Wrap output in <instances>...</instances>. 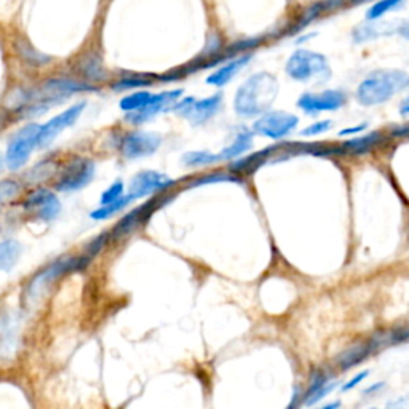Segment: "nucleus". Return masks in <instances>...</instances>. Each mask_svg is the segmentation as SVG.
Segmentation results:
<instances>
[{
	"mask_svg": "<svg viewBox=\"0 0 409 409\" xmlns=\"http://www.w3.org/2000/svg\"><path fill=\"white\" fill-rule=\"evenodd\" d=\"M277 94V79L268 72H258L246 79L236 89L234 109L241 117H256L268 112Z\"/></svg>",
	"mask_w": 409,
	"mask_h": 409,
	"instance_id": "obj_1",
	"label": "nucleus"
},
{
	"mask_svg": "<svg viewBox=\"0 0 409 409\" xmlns=\"http://www.w3.org/2000/svg\"><path fill=\"white\" fill-rule=\"evenodd\" d=\"M409 87V74L400 69H377L366 75L356 88L361 106H379Z\"/></svg>",
	"mask_w": 409,
	"mask_h": 409,
	"instance_id": "obj_2",
	"label": "nucleus"
},
{
	"mask_svg": "<svg viewBox=\"0 0 409 409\" xmlns=\"http://www.w3.org/2000/svg\"><path fill=\"white\" fill-rule=\"evenodd\" d=\"M85 264L87 262L83 261L82 256H72V258L58 259L51 262L50 266L42 268V271L37 272L34 277L28 281V285L24 286L21 296L24 307H28V309L36 307L58 280L69 272L79 271V268L85 267Z\"/></svg>",
	"mask_w": 409,
	"mask_h": 409,
	"instance_id": "obj_3",
	"label": "nucleus"
},
{
	"mask_svg": "<svg viewBox=\"0 0 409 409\" xmlns=\"http://www.w3.org/2000/svg\"><path fill=\"white\" fill-rule=\"evenodd\" d=\"M286 74L298 82H326L331 77L329 64L323 55L312 50H296L288 58Z\"/></svg>",
	"mask_w": 409,
	"mask_h": 409,
	"instance_id": "obj_4",
	"label": "nucleus"
},
{
	"mask_svg": "<svg viewBox=\"0 0 409 409\" xmlns=\"http://www.w3.org/2000/svg\"><path fill=\"white\" fill-rule=\"evenodd\" d=\"M168 200H171V195L166 194V192L153 195L149 202L134 208L130 213L121 217L111 230V234H109V240H124L128 235L136 232V230L143 227L144 224L151 219V216L156 213L157 209L162 208Z\"/></svg>",
	"mask_w": 409,
	"mask_h": 409,
	"instance_id": "obj_5",
	"label": "nucleus"
},
{
	"mask_svg": "<svg viewBox=\"0 0 409 409\" xmlns=\"http://www.w3.org/2000/svg\"><path fill=\"white\" fill-rule=\"evenodd\" d=\"M40 130L42 125L29 124L13 134L5 153V162L10 170H19L28 163L32 151L38 147Z\"/></svg>",
	"mask_w": 409,
	"mask_h": 409,
	"instance_id": "obj_6",
	"label": "nucleus"
},
{
	"mask_svg": "<svg viewBox=\"0 0 409 409\" xmlns=\"http://www.w3.org/2000/svg\"><path fill=\"white\" fill-rule=\"evenodd\" d=\"M93 176H94V163L92 160L77 157L70 160V162L60 171V175H58L55 181V189L58 192L80 190L92 182Z\"/></svg>",
	"mask_w": 409,
	"mask_h": 409,
	"instance_id": "obj_7",
	"label": "nucleus"
},
{
	"mask_svg": "<svg viewBox=\"0 0 409 409\" xmlns=\"http://www.w3.org/2000/svg\"><path fill=\"white\" fill-rule=\"evenodd\" d=\"M299 117L285 111H268L253 124V133L268 139L278 141L296 130Z\"/></svg>",
	"mask_w": 409,
	"mask_h": 409,
	"instance_id": "obj_8",
	"label": "nucleus"
},
{
	"mask_svg": "<svg viewBox=\"0 0 409 409\" xmlns=\"http://www.w3.org/2000/svg\"><path fill=\"white\" fill-rule=\"evenodd\" d=\"M222 102V96L219 93L211 94L208 98L195 99L194 96H187V98L179 99L171 111L181 115V117L187 119L192 125H202L208 121L213 115L219 111Z\"/></svg>",
	"mask_w": 409,
	"mask_h": 409,
	"instance_id": "obj_9",
	"label": "nucleus"
},
{
	"mask_svg": "<svg viewBox=\"0 0 409 409\" xmlns=\"http://www.w3.org/2000/svg\"><path fill=\"white\" fill-rule=\"evenodd\" d=\"M23 208L28 214L43 222L53 221L61 209V203L55 192L45 187H36L26 195Z\"/></svg>",
	"mask_w": 409,
	"mask_h": 409,
	"instance_id": "obj_10",
	"label": "nucleus"
},
{
	"mask_svg": "<svg viewBox=\"0 0 409 409\" xmlns=\"http://www.w3.org/2000/svg\"><path fill=\"white\" fill-rule=\"evenodd\" d=\"M175 184V179L168 178L163 173L146 170L138 173L131 179L130 187H128V195H131L133 200L143 197H153L157 194H163V192L171 189Z\"/></svg>",
	"mask_w": 409,
	"mask_h": 409,
	"instance_id": "obj_11",
	"label": "nucleus"
},
{
	"mask_svg": "<svg viewBox=\"0 0 409 409\" xmlns=\"http://www.w3.org/2000/svg\"><path fill=\"white\" fill-rule=\"evenodd\" d=\"M162 144V136L152 131H130L120 141L121 156L128 160H138L152 156Z\"/></svg>",
	"mask_w": 409,
	"mask_h": 409,
	"instance_id": "obj_12",
	"label": "nucleus"
},
{
	"mask_svg": "<svg viewBox=\"0 0 409 409\" xmlns=\"http://www.w3.org/2000/svg\"><path fill=\"white\" fill-rule=\"evenodd\" d=\"M347 96L341 89H325L322 93H304L298 99V107L307 115H318L322 112L339 111Z\"/></svg>",
	"mask_w": 409,
	"mask_h": 409,
	"instance_id": "obj_13",
	"label": "nucleus"
},
{
	"mask_svg": "<svg viewBox=\"0 0 409 409\" xmlns=\"http://www.w3.org/2000/svg\"><path fill=\"white\" fill-rule=\"evenodd\" d=\"M181 96H182V89H168V92H162V93H152V98L143 109H141V111L128 112L125 119L126 121H130L131 125L146 124L147 120L153 119L157 114L171 109L179 101Z\"/></svg>",
	"mask_w": 409,
	"mask_h": 409,
	"instance_id": "obj_14",
	"label": "nucleus"
},
{
	"mask_svg": "<svg viewBox=\"0 0 409 409\" xmlns=\"http://www.w3.org/2000/svg\"><path fill=\"white\" fill-rule=\"evenodd\" d=\"M87 107V102H77V104L67 107L66 111L58 114L56 117H53L51 120H48L47 124L42 125V130H40V138H38V147H47L51 143H53V139L58 136V134H61L66 128L72 126L77 119L80 117L82 112L85 111Z\"/></svg>",
	"mask_w": 409,
	"mask_h": 409,
	"instance_id": "obj_15",
	"label": "nucleus"
},
{
	"mask_svg": "<svg viewBox=\"0 0 409 409\" xmlns=\"http://www.w3.org/2000/svg\"><path fill=\"white\" fill-rule=\"evenodd\" d=\"M249 60H251V55H240L234 58V60H230L229 62H226L224 66L217 69L216 72L211 74L207 79V83L208 85H213L217 88L227 85V83L246 66V62H249Z\"/></svg>",
	"mask_w": 409,
	"mask_h": 409,
	"instance_id": "obj_16",
	"label": "nucleus"
},
{
	"mask_svg": "<svg viewBox=\"0 0 409 409\" xmlns=\"http://www.w3.org/2000/svg\"><path fill=\"white\" fill-rule=\"evenodd\" d=\"M374 344L373 342H360L351 345V347L345 349L341 355L336 358V366L341 371H349L350 368L356 366L361 361H364L368 358V355L373 351Z\"/></svg>",
	"mask_w": 409,
	"mask_h": 409,
	"instance_id": "obj_17",
	"label": "nucleus"
},
{
	"mask_svg": "<svg viewBox=\"0 0 409 409\" xmlns=\"http://www.w3.org/2000/svg\"><path fill=\"white\" fill-rule=\"evenodd\" d=\"M342 4V0H322V2H318V4H313L310 5L309 9H307L302 15H300L299 18V21L296 23V26L291 29V32H299V31H302L305 26H309L310 23L315 21V19L322 15V13H326V11H329V10H334L337 9L339 5Z\"/></svg>",
	"mask_w": 409,
	"mask_h": 409,
	"instance_id": "obj_18",
	"label": "nucleus"
},
{
	"mask_svg": "<svg viewBox=\"0 0 409 409\" xmlns=\"http://www.w3.org/2000/svg\"><path fill=\"white\" fill-rule=\"evenodd\" d=\"M390 24L392 23H386V24H377L374 21L363 23L360 26H356L354 32H351V37H354L355 43L374 40V38H377V37L388 36V34H392V32H395L393 29H388Z\"/></svg>",
	"mask_w": 409,
	"mask_h": 409,
	"instance_id": "obj_19",
	"label": "nucleus"
},
{
	"mask_svg": "<svg viewBox=\"0 0 409 409\" xmlns=\"http://www.w3.org/2000/svg\"><path fill=\"white\" fill-rule=\"evenodd\" d=\"M381 141H382V134L379 131H373L369 134H364V136L345 141V143L341 146V149L344 153H355V156H361V153H366L368 151L374 149Z\"/></svg>",
	"mask_w": 409,
	"mask_h": 409,
	"instance_id": "obj_20",
	"label": "nucleus"
},
{
	"mask_svg": "<svg viewBox=\"0 0 409 409\" xmlns=\"http://www.w3.org/2000/svg\"><path fill=\"white\" fill-rule=\"evenodd\" d=\"M251 146H253V133L248 130H241L232 141V144H229L226 149H222L217 156H219L221 162L222 160H234L248 152L251 149Z\"/></svg>",
	"mask_w": 409,
	"mask_h": 409,
	"instance_id": "obj_21",
	"label": "nucleus"
},
{
	"mask_svg": "<svg viewBox=\"0 0 409 409\" xmlns=\"http://www.w3.org/2000/svg\"><path fill=\"white\" fill-rule=\"evenodd\" d=\"M21 256V245L13 239L0 241V272H10L18 264Z\"/></svg>",
	"mask_w": 409,
	"mask_h": 409,
	"instance_id": "obj_22",
	"label": "nucleus"
},
{
	"mask_svg": "<svg viewBox=\"0 0 409 409\" xmlns=\"http://www.w3.org/2000/svg\"><path fill=\"white\" fill-rule=\"evenodd\" d=\"M131 202H133L131 195L125 194L124 197L119 198L117 202H112V203H109V204H101L99 208H96L94 211H92V214H89V216H92V219H96V221L109 219V217H112L114 214H117V213H120V211H124Z\"/></svg>",
	"mask_w": 409,
	"mask_h": 409,
	"instance_id": "obj_23",
	"label": "nucleus"
},
{
	"mask_svg": "<svg viewBox=\"0 0 409 409\" xmlns=\"http://www.w3.org/2000/svg\"><path fill=\"white\" fill-rule=\"evenodd\" d=\"M153 83L152 75H139V74H131L120 77V79L112 83L114 92H125V89H136V88H144L149 87Z\"/></svg>",
	"mask_w": 409,
	"mask_h": 409,
	"instance_id": "obj_24",
	"label": "nucleus"
},
{
	"mask_svg": "<svg viewBox=\"0 0 409 409\" xmlns=\"http://www.w3.org/2000/svg\"><path fill=\"white\" fill-rule=\"evenodd\" d=\"M405 2L406 0H377L366 11V19L368 21H377V19L386 16L387 13L400 10L401 6L405 5Z\"/></svg>",
	"mask_w": 409,
	"mask_h": 409,
	"instance_id": "obj_25",
	"label": "nucleus"
},
{
	"mask_svg": "<svg viewBox=\"0 0 409 409\" xmlns=\"http://www.w3.org/2000/svg\"><path fill=\"white\" fill-rule=\"evenodd\" d=\"M221 162L217 153H211L207 151H195L187 152L182 156V163L190 168H198V166H208Z\"/></svg>",
	"mask_w": 409,
	"mask_h": 409,
	"instance_id": "obj_26",
	"label": "nucleus"
},
{
	"mask_svg": "<svg viewBox=\"0 0 409 409\" xmlns=\"http://www.w3.org/2000/svg\"><path fill=\"white\" fill-rule=\"evenodd\" d=\"M216 182H241L239 175H234L232 171L224 173V171H213L202 175L200 178H195L194 181L189 184V187H198V185H207V184H216Z\"/></svg>",
	"mask_w": 409,
	"mask_h": 409,
	"instance_id": "obj_27",
	"label": "nucleus"
},
{
	"mask_svg": "<svg viewBox=\"0 0 409 409\" xmlns=\"http://www.w3.org/2000/svg\"><path fill=\"white\" fill-rule=\"evenodd\" d=\"M151 98H152L151 92H134L131 94L125 96V98L120 101V109L121 111H125L126 114L141 111V109L149 102Z\"/></svg>",
	"mask_w": 409,
	"mask_h": 409,
	"instance_id": "obj_28",
	"label": "nucleus"
},
{
	"mask_svg": "<svg viewBox=\"0 0 409 409\" xmlns=\"http://www.w3.org/2000/svg\"><path fill=\"white\" fill-rule=\"evenodd\" d=\"M21 192V182L15 179H2L0 181V204H6L15 200Z\"/></svg>",
	"mask_w": 409,
	"mask_h": 409,
	"instance_id": "obj_29",
	"label": "nucleus"
},
{
	"mask_svg": "<svg viewBox=\"0 0 409 409\" xmlns=\"http://www.w3.org/2000/svg\"><path fill=\"white\" fill-rule=\"evenodd\" d=\"M55 171H56V166L53 163H51V162H42V163L36 165L34 168H32L28 173V176H26V179H28V181L32 182V184H37V182L45 181V179H48L50 176H53Z\"/></svg>",
	"mask_w": 409,
	"mask_h": 409,
	"instance_id": "obj_30",
	"label": "nucleus"
},
{
	"mask_svg": "<svg viewBox=\"0 0 409 409\" xmlns=\"http://www.w3.org/2000/svg\"><path fill=\"white\" fill-rule=\"evenodd\" d=\"M326 383H329V376L325 373V371H318L317 374H313L310 377V383H309V387H307L305 390V393L302 396V403L305 405L307 401L312 400L313 396H315L320 390H322Z\"/></svg>",
	"mask_w": 409,
	"mask_h": 409,
	"instance_id": "obj_31",
	"label": "nucleus"
},
{
	"mask_svg": "<svg viewBox=\"0 0 409 409\" xmlns=\"http://www.w3.org/2000/svg\"><path fill=\"white\" fill-rule=\"evenodd\" d=\"M125 195V184L121 181H115L114 184L109 185V187L102 192L101 195V204H109L112 202H117L119 198Z\"/></svg>",
	"mask_w": 409,
	"mask_h": 409,
	"instance_id": "obj_32",
	"label": "nucleus"
},
{
	"mask_svg": "<svg viewBox=\"0 0 409 409\" xmlns=\"http://www.w3.org/2000/svg\"><path fill=\"white\" fill-rule=\"evenodd\" d=\"M332 128V121L331 120H320L315 121V124H312L305 128V130L300 131V136H318V134H323L326 131H329Z\"/></svg>",
	"mask_w": 409,
	"mask_h": 409,
	"instance_id": "obj_33",
	"label": "nucleus"
},
{
	"mask_svg": "<svg viewBox=\"0 0 409 409\" xmlns=\"http://www.w3.org/2000/svg\"><path fill=\"white\" fill-rule=\"evenodd\" d=\"M85 64H82V74L87 77V79H101V64L99 61H96V58L92 56L89 60L83 61Z\"/></svg>",
	"mask_w": 409,
	"mask_h": 409,
	"instance_id": "obj_34",
	"label": "nucleus"
},
{
	"mask_svg": "<svg viewBox=\"0 0 409 409\" xmlns=\"http://www.w3.org/2000/svg\"><path fill=\"white\" fill-rule=\"evenodd\" d=\"M337 387V382H329V383H326V386L320 390V392L313 396L312 400H309L305 403V406H313V405H317L318 401H322L323 398H326V396H328L332 390H334Z\"/></svg>",
	"mask_w": 409,
	"mask_h": 409,
	"instance_id": "obj_35",
	"label": "nucleus"
},
{
	"mask_svg": "<svg viewBox=\"0 0 409 409\" xmlns=\"http://www.w3.org/2000/svg\"><path fill=\"white\" fill-rule=\"evenodd\" d=\"M369 376V371L368 369H364V371H361V373H358L356 376H354V379H350L347 383H344L342 386V392H350L351 388H355L358 383H361L364 379H366V377Z\"/></svg>",
	"mask_w": 409,
	"mask_h": 409,
	"instance_id": "obj_36",
	"label": "nucleus"
},
{
	"mask_svg": "<svg viewBox=\"0 0 409 409\" xmlns=\"http://www.w3.org/2000/svg\"><path fill=\"white\" fill-rule=\"evenodd\" d=\"M368 128V124H360L356 126H350V128H344V130L339 131V136H351V134H360Z\"/></svg>",
	"mask_w": 409,
	"mask_h": 409,
	"instance_id": "obj_37",
	"label": "nucleus"
},
{
	"mask_svg": "<svg viewBox=\"0 0 409 409\" xmlns=\"http://www.w3.org/2000/svg\"><path fill=\"white\" fill-rule=\"evenodd\" d=\"M390 134L395 138H408L409 136V125H403V126H395L392 128Z\"/></svg>",
	"mask_w": 409,
	"mask_h": 409,
	"instance_id": "obj_38",
	"label": "nucleus"
},
{
	"mask_svg": "<svg viewBox=\"0 0 409 409\" xmlns=\"http://www.w3.org/2000/svg\"><path fill=\"white\" fill-rule=\"evenodd\" d=\"M381 388H383V382H377V383H374V386L364 388L363 393H364V395H374V393L379 392Z\"/></svg>",
	"mask_w": 409,
	"mask_h": 409,
	"instance_id": "obj_39",
	"label": "nucleus"
},
{
	"mask_svg": "<svg viewBox=\"0 0 409 409\" xmlns=\"http://www.w3.org/2000/svg\"><path fill=\"white\" fill-rule=\"evenodd\" d=\"M400 115H403V117H408V115H409V96H406V98L401 101Z\"/></svg>",
	"mask_w": 409,
	"mask_h": 409,
	"instance_id": "obj_40",
	"label": "nucleus"
},
{
	"mask_svg": "<svg viewBox=\"0 0 409 409\" xmlns=\"http://www.w3.org/2000/svg\"><path fill=\"white\" fill-rule=\"evenodd\" d=\"M398 34H400L401 37L408 38V40H409V19H408V21H401L400 29H398Z\"/></svg>",
	"mask_w": 409,
	"mask_h": 409,
	"instance_id": "obj_41",
	"label": "nucleus"
},
{
	"mask_svg": "<svg viewBox=\"0 0 409 409\" xmlns=\"http://www.w3.org/2000/svg\"><path fill=\"white\" fill-rule=\"evenodd\" d=\"M405 400H398V401H390L388 405L383 408V409H401L403 408V405H405V403H403ZM373 409H381V408H373Z\"/></svg>",
	"mask_w": 409,
	"mask_h": 409,
	"instance_id": "obj_42",
	"label": "nucleus"
},
{
	"mask_svg": "<svg viewBox=\"0 0 409 409\" xmlns=\"http://www.w3.org/2000/svg\"><path fill=\"white\" fill-rule=\"evenodd\" d=\"M339 408H341V401H332V403H328V405H325L318 409H339Z\"/></svg>",
	"mask_w": 409,
	"mask_h": 409,
	"instance_id": "obj_43",
	"label": "nucleus"
},
{
	"mask_svg": "<svg viewBox=\"0 0 409 409\" xmlns=\"http://www.w3.org/2000/svg\"><path fill=\"white\" fill-rule=\"evenodd\" d=\"M364 2H369V0H350V4H354V5H356V4H364Z\"/></svg>",
	"mask_w": 409,
	"mask_h": 409,
	"instance_id": "obj_44",
	"label": "nucleus"
}]
</instances>
